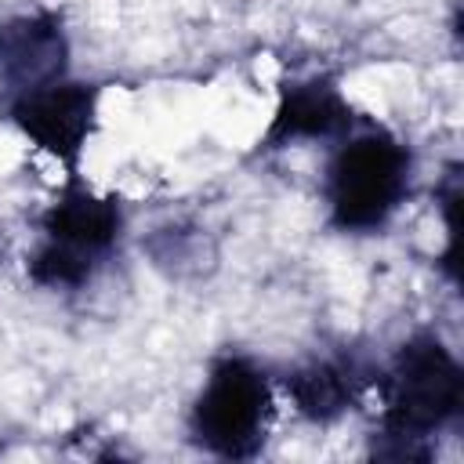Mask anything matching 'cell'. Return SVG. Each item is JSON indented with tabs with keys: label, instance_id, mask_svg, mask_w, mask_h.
Wrapping results in <instances>:
<instances>
[{
	"label": "cell",
	"instance_id": "obj_1",
	"mask_svg": "<svg viewBox=\"0 0 464 464\" xmlns=\"http://www.w3.org/2000/svg\"><path fill=\"white\" fill-rule=\"evenodd\" d=\"M384 399L381 431L373 435V457L428 460V439L457 420L464 402V370L435 334H413L402 341L377 373Z\"/></svg>",
	"mask_w": 464,
	"mask_h": 464
},
{
	"label": "cell",
	"instance_id": "obj_2",
	"mask_svg": "<svg viewBox=\"0 0 464 464\" xmlns=\"http://www.w3.org/2000/svg\"><path fill=\"white\" fill-rule=\"evenodd\" d=\"M413 156L384 127L362 123L344 134L326 163L323 196L330 221L341 232L381 228L410 192Z\"/></svg>",
	"mask_w": 464,
	"mask_h": 464
},
{
	"label": "cell",
	"instance_id": "obj_3",
	"mask_svg": "<svg viewBox=\"0 0 464 464\" xmlns=\"http://www.w3.org/2000/svg\"><path fill=\"white\" fill-rule=\"evenodd\" d=\"M44 239L29 254V279L47 290H80L116 250L123 232L120 199L98 196L76 178L54 196L40 218Z\"/></svg>",
	"mask_w": 464,
	"mask_h": 464
},
{
	"label": "cell",
	"instance_id": "obj_4",
	"mask_svg": "<svg viewBox=\"0 0 464 464\" xmlns=\"http://www.w3.org/2000/svg\"><path fill=\"white\" fill-rule=\"evenodd\" d=\"M272 424V384L265 370L243 355H225L210 366L207 384L192 402V439L225 460L261 453Z\"/></svg>",
	"mask_w": 464,
	"mask_h": 464
},
{
	"label": "cell",
	"instance_id": "obj_5",
	"mask_svg": "<svg viewBox=\"0 0 464 464\" xmlns=\"http://www.w3.org/2000/svg\"><path fill=\"white\" fill-rule=\"evenodd\" d=\"M7 116L14 127L36 141L47 156L76 170L80 152L94 130L98 116V87L94 83H76V80H58L51 87L14 94L7 105Z\"/></svg>",
	"mask_w": 464,
	"mask_h": 464
},
{
	"label": "cell",
	"instance_id": "obj_6",
	"mask_svg": "<svg viewBox=\"0 0 464 464\" xmlns=\"http://www.w3.org/2000/svg\"><path fill=\"white\" fill-rule=\"evenodd\" d=\"M69 69V36L62 14L33 11L0 22V87L29 94L65 80Z\"/></svg>",
	"mask_w": 464,
	"mask_h": 464
},
{
	"label": "cell",
	"instance_id": "obj_7",
	"mask_svg": "<svg viewBox=\"0 0 464 464\" xmlns=\"http://www.w3.org/2000/svg\"><path fill=\"white\" fill-rule=\"evenodd\" d=\"M355 127H359V116L344 102V94L334 87V80L308 76L283 87L261 149H283L290 141H341Z\"/></svg>",
	"mask_w": 464,
	"mask_h": 464
},
{
	"label": "cell",
	"instance_id": "obj_8",
	"mask_svg": "<svg viewBox=\"0 0 464 464\" xmlns=\"http://www.w3.org/2000/svg\"><path fill=\"white\" fill-rule=\"evenodd\" d=\"M370 381H373V370L355 352H341V355L312 359L294 373H286V395L304 420L330 424L359 402Z\"/></svg>",
	"mask_w": 464,
	"mask_h": 464
},
{
	"label": "cell",
	"instance_id": "obj_9",
	"mask_svg": "<svg viewBox=\"0 0 464 464\" xmlns=\"http://www.w3.org/2000/svg\"><path fill=\"white\" fill-rule=\"evenodd\" d=\"M149 254L170 276H185V265H196V272H199V261H203V232L192 236L181 225L156 228V236L149 239Z\"/></svg>",
	"mask_w": 464,
	"mask_h": 464
}]
</instances>
